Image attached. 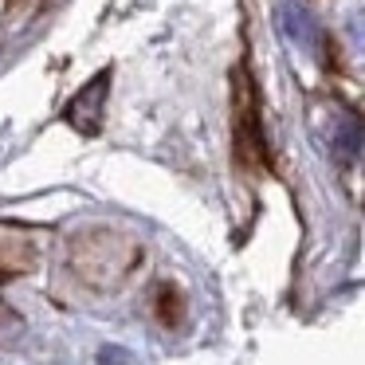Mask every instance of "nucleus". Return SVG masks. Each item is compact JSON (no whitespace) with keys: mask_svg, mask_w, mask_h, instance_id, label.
Returning a JSON list of instances; mask_svg holds the SVG:
<instances>
[{"mask_svg":"<svg viewBox=\"0 0 365 365\" xmlns=\"http://www.w3.org/2000/svg\"><path fill=\"white\" fill-rule=\"evenodd\" d=\"M32 263H36V252L24 240V228L4 224V228H0V279L20 275V271H28Z\"/></svg>","mask_w":365,"mask_h":365,"instance_id":"nucleus-3","label":"nucleus"},{"mask_svg":"<svg viewBox=\"0 0 365 365\" xmlns=\"http://www.w3.org/2000/svg\"><path fill=\"white\" fill-rule=\"evenodd\" d=\"M322 142H326V150H330L334 161L354 165V161L361 158V122L338 106V110H334V118L322 126Z\"/></svg>","mask_w":365,"mask_h":365,"instance_id":"nucleus-2","label":"nucleus"},{"mask_svg":"<svg viewBox=\"0 0 365 365\" xmlns=\"http://www.w3.org/2000/svg\"><path fill=\"white\" fill-rule=\"evenodd\" d=\"M106 91H110V71H103L98 79H91L71 103L63 106L67 126H75L79 134H95L98 122H103V106H106Z\"/></svg>","mask_w":365,"mask_h":365,"instance_id":"nucleus-1","label":"nucleus"},{"mask_svg":"<svg viewBox=\"0 0 365 365\" xmlns=\"http://www.w3.org/2000/svg\"><path fill=\"white\" fill-rule=\"evenodd\" d=\"M279 28L287 32V40L299 43L302 51H318L322 36H318V24L307 16V9H299L294 0H287L283 9H279Z\"/></svg>","mask_w":365,"mask_h":365,"instance_id":"nucleus-4","label":"nucleus"}]
</instances>
